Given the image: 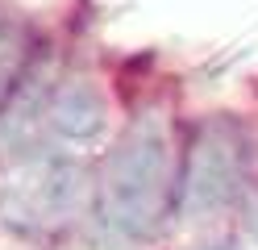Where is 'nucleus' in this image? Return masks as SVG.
Here are the masks:
<instances>
[{
    "label": "nucleus",
    "mask_w": 258,
    "mask_h": 250,
    "mask_svg": "<svg viewBox=\"0 0 258 250\" xmlns=\"http://www.w3.org/2000/svg\"><path fill=\"white\" fill-rule=\"evenodd\" d=\"M175 196H179V175H175L167 121L158 113H142L100 167L92 205L96 233L108 246L146 242L175 209Z\"/></svg>",
    "instance_id": "1"
},
{
    "label": "nucleus",
    "mask_w": 258,
    "mask_h": 250,
    "mask_svg": "<svg viewBox=\"0 0 258 250\" xmlns=\"http://www.w3.org/2000/svg\"><path fill=\"white\" fill-rule=\"evenodd\" d=\"M213 250H229V246H213Z\"/></svg>",
    "instance_id": "6"
},
{
    "label": "nucleus",
    "mask_w": 258,
    "mask_h": 250,
    "mask_svg": "<svg viewBox=\"0 0 258 250\" xmlns=\"http://www.w3.org/2000/svg\"><path fill=\"white\" fill-rule=\"evenodd\" d=\"M104 96L88 79H62L46 100V125H54V133L67 142H92L104 129Z\"/></svg>",
    "instance_id": "4"
},
{
    "label": "nucleus",
    "mask_w": 258,
    "mask_h": 250,
    "mask_svg": "<svg viewBox=\"0 0 258 250\" xmlns=\"http://www.w3.org/2000/svg\"><path fill=\"white\" fill-rule=\"evenodd\" d=\"M88 200V175L71 159H29L5 179L0 188V217L13 233L50 238L62 233Z\"/></svg>",
    "instance_id": "2"
},
{
    "label": "nucleus",
    "mask_w": 258,
    "mask_h": 250,
    "mask_svg": "<svg viewBox=\"0 0 258 250\" xmlns=\"http://www.w3.org/2000/svg\"><path fill=\"white\" fill-rule=\"evenodd\" d=\"M241 196H246V209H241L246 217H241V225H246V233L258 242V175H250V183H246Z\"/></svg>",
    "instance_id": "5"
},
{
    "label": "nucleus",
    "mask_w": 258,
    "mask_h": 250,
    "mask_svg": "<svg viewBox=\"0 0 258 250\" xmlns=\"http://www.w3.org/2000/svg\"><path fill=\"white\" fill-rule=\"evenodd\" d=\"M250 183V138L233 117H208L191 133L187 155L179 167V196L183 213H213L237 200Z\"/></svg>",
    "instance_id": "3"
}]
</instances>
